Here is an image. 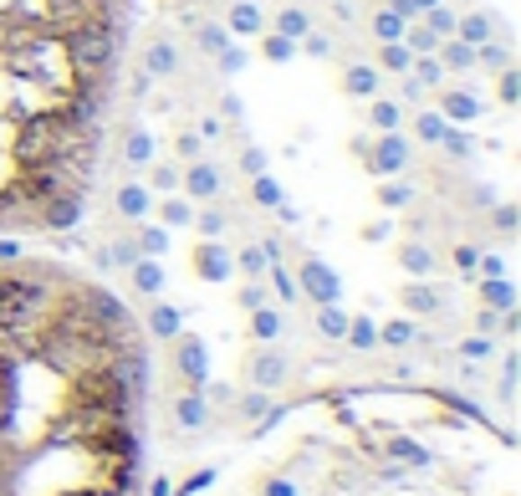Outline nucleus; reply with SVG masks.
Returning a JSON list of instances; mask_svg holds the SVG:
<instances>
[{
  "label": "nucleus",
  "mask_w": 521,
  "mask_h": 496,
  "mask_svg": "<svg viewBox=\"0 0 521 496\" xmlns=\"http://www.w3.org/2000/svg\"><path fill=\"white\" fill-rule=\"evenodd\" d=\"M347 93H353V97H373V93H379V72H373V67H368V62H358V67H347Z\"/></svg>",
  "instance_id": "nucleus-31"
},
{
  "label": "nucleus",
  "mask_w": 521,
  "mask_h": 496,
  "mask_svg": "<svg viewBox=\"0 0 521 496\" xmlns=\"http://www.w3.org/2000/svg\"><path fill=\"white\" fill-rule=\"evenodd\" d=\"M286 384V353H276V348H261V353H251V389H282Z\"/></svg>",
  "instance_id": "nucleus-9"
},
{
  "label": "nucleus",
  "mask_w": 521,
  "mask_h": 496,
  "mask_svg": "<svg viewBox=\"0 0 521 496\" xmlns=\"http://www.w3.org/2000/svg\"><path fill=\"white\" fill-rule=\"evenodd\" d=\"M112 210L123 215V221H143L148 210H154V194H148V185L133 175H123L118 185H112Z\"/></svg>",
  "instance_id": "nucleus-7"
},
{
  "label": "nucleus",
  "mask_w": 521,
  "mask_h": 496,
  "mask_svg": "<svg viewBox=\"0 0 521 496\" xmlns=\"http://www.w3.org/2000/svg\"><path fill=\"white\" fill-rule=\"evenodd\" d=\"M266 496H297V486H292V481H271V486H266Z\"/></svg>",
  "instance_id": "nucleus-58"
},
{
  "label": "nucleus",
  "mask_w": 521,
  "mask_h": 496,
  "mask_svg": "<svg viewBox=\"0 0 521 496\" xmlns=\"http://www.w3.org/2000/svg\"><path fill=\"white\" fill-rule=\"evenodd\" d=\"M404 26H409V21L399 16L394 5H379V11H373V21H368V32L379 36V41H399V36H404Z\"/></svg>",
  "instance_id": "nucleus-25"
},
{
  "label": "nucleus",
  "mask_w": 521,
  "mask_h": 496,
  "mask_svg": "<svg viewBox=\"0 0 521 496\" xmlns=\"http://www.w3.org/2000/svg\"><path fill=\"white\" fill-rule=\"evenodd\" d=\"M225 32H230V36H261V32H266L261 5H251V0H236V5L225 11Z\"/></svg>",
  "instance_id": "nucleus-11"
},
{
  "label": "nucleus",
  "mask_w": 521,
  "mask_h": 496,
  "mask_svg": "<svg viewBox=\"0 0 521 496\" xmlns=\"http://www.w3.org/2000/svg\"><path fill=\"white\" fill-rule=\"evenodd\" d=\"M409 200H414V190H409V185H399L394 175H389V179H379V205H383V210H404Z\"/></svg>",
  "instance_id": "nucleus-37"
},
{
  "label": "nucleus",
  "mask_w": 521,
  "mask_h": 496,
  "mask_svg": "<svg viewBox=\"0 0 521 496\" xmlns=\"http://www.w3.org/2000/svg\"><path fill=\"white\" fill-rule=\"evenodd\" d=\"M276 32L292 36V41H301V36L312 32V21H307V11H297V5H286L282 16H276Z\"/></svg>",
  "instance_id": "nucleus-39"
},
{
  "label": "nucleus",
  "mask_w": 521,
  "mask_h": 496,
  "mask_svg": "<svg viewBox=\"0 0 521 496\" xmlns=\"http://www.w3.org/2000/svg\"><path fill=\"white\" fill-rule=\"evenodd\" d=\"M282 333H286V318H282V312H276L271 302L251 312V338H256V343H276Z\"/></svg>",
  "instance_id": "nucleus-21"
},
{
  "label": "nucleus",
  "mask_w": 521,
  "mask_h": 496,
  "mask_svg": "<svg viewBox=\"0 0 521 496\" xmlns=\"http://www.w3.org/2000/svg\"><path fill=\"white\" fill-rule=\"evenodd\" d=\"M133 0H0V236L87 210Z\"/></svg>",
  "instance_id": "nucleus-1"
},
{
  "label": "nucleus",
  "mask_w": 521,
  "mask_h": 496,
  "mask_svg": "<svg viewBox=\"0 0 521 496\" xmlns=\"http://www.w3.org/2000/svg\"><path fill=\"white\" fill-rule=\"evenodd\" d=\"M251 200H256V205H266V210H276L286 194H282V185H276L271 175H251Z\"/></svg>",
  "instance_id": "nucleus-36"
},
{
  "label": "nucleus",
  "mask_w": 521,
  "mask_h": 496,
  "mask_svg": "<svg viewBox=\"0 0 521 496\" xmlns=\"http://www.w3.org/2000/svg\"><path fill=\"white\" fill-rule=\"evenodd\" d=\"M190 225L200 230V240H220V236H225V225H230V215L210 205V210H194V221H190Z\"/></svg>",
  "instance_id": "nucleus-29"
},
{
  "label": "nucleus",
  "mask_w": 521,
  "mask_h": 496,
  "mask_svg": "<svg viewBox=\"0 0 521 496\" xmlns=\"http://www.w3.org/2000/svg\"><path fill=\"white\" fill-rule=\"evenodd\" d=\"M143 169H148V194H179V169H184V164H143Z\"/></svg>",
  "instance_id": "nucleus-26"
},
{
  "label": "nucleus",
  "mask_w": 521,
  "mask_h": 496,
  "mask_svg": "<svg viewBox=\"0 0 521 496\" xmlns=\"http://www.w3.org/2000/svg\"><path fill=\"white\" fill-rule=\"evenodd\" d=\"M379 67H383V72H399V77H409L414 51L404 47V41H379Z\"/></svg>",
  "instance_id": "nucleus-27"
},
{
  "label": "nucleus",
  "mask_w": 521,
  "mask_h": 496,
  "mask_svg": "<svg viewBox=\"0 0 521 496\" xmlns=\"http://www.w3.org/2000/svg\"><path fill=\"white\" fill-rule=\"evenodd\" d=\"M261 57H266V62H292V57H297V41L282 32H261Z\"/></svg>",
  "instance_id": "nucleus-32"
},
{
  "label": "nucleus",
  "mask_w": 521,
  "mask_h": 496,
  "mask_svg": "<svg viewBox=\"0 0 521 496\" xmlns=\"http://www.w3.org/2000/svg\"><path fill=\"white\" fill-rule=\"evenodd\" d=\"M240 272H246V276H251V282H256V276H266V266H271V261H266V251H261V246H246V251H240Z\"/></svg>",
  "instance_id": "nucleus-43"
},
{
  "label": "nucleus",
  "mask_w": 521,
  "mask_h": 496,
  "mask_svg": "<svg viewBox=\"0 0 521 496\" xmlns=\"http://www.w3.org/2000/svg\"><path fill=\"white\" fill-rule=\"evenodd\" d=\"M236 302L246 307V312H256V307H266V282H246V287L236 292Z\"/></svg>",
  "instance_id": "nucleus-45"
},
{
  "label": "nucleus",
  "mask_w": 521,
  "mask_h": 496,
  "mask_svg": "<svg viewBox=\"0 0 521 496\" xmlns=\"http://www.w3.org/2000/svg\"><path fill=\"white\" fill-rule=\"evenodd\" d=\"M455 266L460 272H475V246H455Z\"/></svg>",
  "instance_id": "nucleus-54"
},
{
  "label": "nucleus",
  "mask_w": 521,
  "mask_h": 496,
  "mask_svg": "<svg viewBox=\"0 0 521 496\" xmlns=\"http://www.w3.org/2000/svg\"><path fill=\"white\" fill-rule=\"evenodd\" d=\"M364 236H368V240H383V236H389V221H373V225L364 230Z\"/></svg>",
  "instance_id": "nucleus-59"
},
{
  "label": "nucleus",
  "mask_w": 521,
  "mask_h": 496,
  "mask_svg": "<svg viewBox=\"0 0 521 496\" xmlns=\"http://www.w3.org/2000/svg\"><path fill=\"white\" fill-rule=\"evenodd\" d=\"M236 169L240 175H266V154H261L256 144H246L240 149V159H236Z\"/></svg>",
  "instance_id": "nucleus-44"
},
{
  "label": "nucleus",
  "mask_w": 521,
  "mask_h": 496,
  "mask_svg": "<svg viewBox=\"0 0 521 496\" xmlns=\"http://www.w3.org/2000/svg\"><path fill=\"white\" fill-rule=\"evenodd\" d=\"M148 496H174V481L169 476H154V481H148Z\"/></svg>",
  "instance_id": "nucleus-57"
},
{
  "label": "nucleus",
  "mask_w": 521,
  "mask_h": 496,
  "mask_svg": "<svg viewBox=\"0 0 521 496\" xmlns=\"http://www.w3.org/2000/svg\"><path fill=\"white\" fill-rule=\"evenodd\" d=\"M445 129H450V123H445L440 113H419V118H414V133H419L425 144H440V139H445Z\"/></svg>",
  "instance_id": "nucleus-42"
},
{
  "label": "nucleus",
  "mask_w": 521,
  "mask_h": 496,
  "mask_svg": "<svg viewBox=\"0 0 521 496\" xmlns=\"http://www.w3.org/2000/svg\"><path fill=\"white\" fill-rule=\"evenodd\" d=\"M481 307H490V312H511V307H517V287H511L506 276H486V282H481Z\"/></svg>",
  "instance_id": "nucleus-20"
},
{
  "label": "nucleus",
  "mask_w": 521,
  "mask_h": 496,
  "mask_svg": "<svg viewBox=\"0 0 521 496\" xmlns=\"http://www.w3.org/2000/svg\"><path fill=\"white\" fill-rule=\"evenodd\" d=\"M460 353H465V358H490V338L481 333V338H465V343H460Z\"/></svg>",
  "instance_id": "nucleus-49"
},
{
  "label": "nucleus",
  "mask_w": 521,
  "mask_h": 496,
  "mask_svg": "<svg viewBox=\"0 0 521 496\" xmlns=\"http://www.w3.org/2000/svg\"><path fill=\"white\" fill-rule=\"evenodd\" d=\"M445 149H450V154H455V159H465V154H471V139H465V133L455 129V123H450V129H445V139H440Z\"/></svg>",
  "instance_id": "nucleus-47"
},
{
  "label": "nucleus",
  "mask_w": 521,
  "mask_h": 496,
  "mask_svg": "<svg viewBox=\"0 0 521 496\" xmlns=\"http://www.w3.org/2000/svg\"><path fill=\"white\" fill-rule=\"evenodd\" d=\"M317 333H322V338H343L347 333V312L337 302H322V307H317Z\"/></svg>",
  "instance_id": "nucleus-33"
},
{
  "label": "nucleus",
  "mask_w": 521,
  "mask_h": 496,
  "mask_svg": "<svg viewBox=\"0 0 521 496\" xmlns=\"http://www.w3.org/2000/svg\"><path fill=\"white\" fill-rule=\"evenodd\" d=\"M440 118L455 123V129H465V123L481 118V97L465 93V87H440Z\"/></svg>",
  "instance_id": "nucleus-8"
},
{
  "label": "nucleus",
  "mask_w": 521,
  "mask_h": 496,
  "mask_svg": "<svg viewBox=\"0 0 521 496\" xmlns=\"http://www.w3.org/2000/svg\"><path fill=\"white\" fill-rule=\"evenodd\" d=\"M143 333L158 338V343H174V338L184 333V318H179V307H169L164 297H154V307H148V318H143Z\"/></svg>",
  "instance_id": "nucleus-10"
},
{
  "label": "nucleus",
  "mask_w": 521,
  "mask_h": 496,
  "mask_svg": "<svg viewBox=\"0 0 521 496\" xmlns=\"http://www.w3.org/2000/svg\"><path fill=\"white\" fill-rule=\"evenodd\" d=\"M353 154L368 164V175H379V179H389V175H399V169H409V139L404 133H379L373 144H353Z\"/></svg>",
  "instance_id": "nucleus-2"
},
{
  "label": "nucleus",
  "mask_w": 521,
  "mask_h": 496,
  "mask_svg": "<svg viewBox=\"0 0 521 496\" xmlns=\"http://www.w3.org/2000/svg\"><path fill=\"white\" fill-rule=\"evenodd\" d=\"M347 343H353V348L358 353H368V348H379V322L368 318V312H358V318H347Z\"/></svg>",
  "instance_id": "nucleus-24"
},
{
  "label": "nucleus",
  "mask_w": 521,
  "mask_h": 496,
  "mask_svg": "<svg viewBox=\"0 0 521 496\" xmlns=\"http://www.w3.org/2000/svg\"><path fill=\"white\" fill-rule=\"evenodd\" d=\"M174 419H179L184 430H205V425H210V400L200 394V389H184L179 404H174Z\"/></svg>",
  "instance_id": "nucleus-15"
},
{
  "label": "nucleus",
  "mask_w": 521,
  "mask_h": 496,
  "mask_svg": "<svg viewBox=\"0 0 521 496\" xmlns=\"http://www.w3.org/2000/svg\"><path fill=\"white\" fill-rule=\"evenodd\" d=\"M409 77L419 82V87H445V67H440V57L435 51H425V57H414V67H409Z\"/></svg>",
  "instance_id": "nucleus-28"
},
{
  "label": "nucleus",
  "mask_w": 521,
  "mask_h": 496,
  "mask_svg": "<svg viewBox=\"0 0 521 496\" xmlns=\"http://www.w3.org/2000/svg\"><path fill=\"white\" fill-rule=\"evenodd\" d=\"M394 257H399V266H404V272H409L414 282H419V276H429L435 266H440V257H435L429 246H419V240H409V246H399Z\"/></svg>",
  "instance_id": "nucleus-18"
},
{
  "label": "nucleus",
  "mask_w": 521,
  "mask_h": 496,
  "mask_svg": "<svg viewBox=\"0 0 521 496\" xmlns=\"http://www.w3.org/2000/svg\"><path fill=\"white\" fill-rule=\"evenodd\" d=\"M414 338H419V328H414L409 318H394V322H379V343H389V348H409Z\"/></svg>",
  "instance_id": "nucleus-30"
},
{
  "label": "nucleus",
  "mask_w": 521,
  "mask_h": 496,
  "mask_svg": "<svg viewBox=\"0 0 521 496\" xmlns=\"http://www.w3.org/2000/svg\"><path fill=\"white\" fill-rule=\"evenodd\" d=\"M190 26H194V41H200V51H210V57H215V51L225 47V36H230L225 26H215V21H190Z\"/></svg>",
  "instance_id": "nucleus-40"
},
{
  "label": "nucleus",
  "mask_w": 521,
  "mask_h": 496,
  "mask_svg": "<svg viewBox=\"0 0 521 496\" xmlns=\"http://www.w3.org/2000/svg\"><path fill=\"white\" fill-rule=\"evenodd\" d=\"M128 282H133V292H143V297L154 302L158 292H164V266H158V257H139L128 266Z\"/></svg>",
  "instance_id": "nucleus-14"
},
{
  "label": "nucleus",
  "mask_w": 521,
  "mask_h": 496,
  "mask_svg": "<svg viewBox=\"0 0 521 496\" xmlns=\"http://www.w3.org/2000/svg\"><path fill=\"white\" fill-rule=\"evenodd\" d=\"M425 32H435V41H450V36H455V11H445V0L425 11Z\"/></svg>",
  "instance_id": "nucleus-34"
},
{
  "label": "nucleus",
  "mask_w": 521,
  "mask_h": 496,
  "mask_svg": "<svg viewBox=\"0 0 521 496\" xmlns=\"http://www.w3.org/2000/svg\"><path fill=\"white\" fill-rule=\"evenodd\" d=\"M190 266H194V276L200 282H230V272H236V257L225 251L220 240H194V251H190Z\"/></svg>",
  "instance_id": "nucleus-5"
},
{
  "label": "nucleus",
  "mask_w": 521,
  "mask_h": 496,
  "mask_svg": "<svg viewBox=\"0 0 521 496\" xmlns=\"http://www.w3.org/2000/svg\"><path fill=\"white\" fill-rule=\"evenodd\" d=\"M118 159H123L128 169H143V164H154V133H148V129H128L123 144H118Z\"/></svg>",
  "instance_id": "nucleus-13"
},
{
  "label": "nucleus",
  "mask_w": 521,
  "mask_h": 496,
  "mask_svg": "<svg viewBox=\"0 0 521 496\" xmlns=\"http://www.w3.org/2000/svg\"><path fill=\"white\" fill-rule=\"evenodd\" d=\"M475 266H481L486 276H501V272H506V266H501V257H475Z\"/></svg>",
  "instance_id": "nucleus-56"
},
{
  "label": "nucleus",
  "mask_w": 521,
  "mask_h": 496,
  "mask_svg": "<svg viewBox=\"0 0 521 496\" xmlns=\"http://www.w3.org/2000/svg\"><path fill=\"white\" fill-rule=\"evenodd\" d=\"M133 246H139V257H164V251H169V230H164V225H143Z\"/></svg>",
  "instance_id": "nucleus-35"
},
{
  "label": "nucleus",
  "mask_w": 521,
  "mask_h": 496,
  "mask_svg": "<svg viewBox=\"0 0 521 496\" xmlns=\"http://www.w3.org/2000/svg\"><path fill=\"white\" fill-rule=\"evenodd\" d=\"M174 368H179V379L190 389H205L210 384V348L194 333H179L174 338Z\"/></svg>",
  "instance_id": "nucleus-3"
},
{
  "label": "nucleus",
  "mask_w": 521,
  "mask_h": 496,
  "mask_svg": "<svg viewBox=\"0 0 521 496\" xmlns=\"http://www.w3.org/2000/svg\"><path fill=\"white\" fill-rule=\"evenodd\" d=\"M383 5H394V0H383Z\"/></svg>",
  "instance_id": "nucleus-61"
},
{
  "label": "nucleus",
  "mask_w": 521,
  "mask_h": 496,
  "mask_svg": "<svg viewBox=\"0 0 521 496\" xmlns=\"http://www.w3.org/2000/svg\"><path fill=\"white\" fill-rule=\"evenodd\" d=\"M297 292L322 307V302H337V297H343V282H337V272H332L328 261L307 257L301 261V272H297Z\"/></svg>",
  "instance_id": "nucleus-4"
},
{
  "label": "nucleus",
  "mask_w": 521,
  "mask_h": 496,
  "mask_svg": "<svg viewBox=\"0 0 521 496\" xmlns=\"http://www.w3.org/2000/svg\"><path fill=\"white\" fill-rule=\"evenodd\" d=\"M236 410H240V419H266L271 394H266V389H251V394H240V400H236Z\"/></svg>",
  "instance_id": "nucleus-41"
},
{
  "label": "nucleus",
  "mask_w": 521,
  "mask_h": 496,
  "mask_svg": "<svg viewBox=\"0 0 521 496\" xmlns=\"http://www.w3.org/2000/svg\"><path fill=\"white\" fill-rule=\"evenodd\" d=\"M490 328H501V312L481 307V312H475V333H490Z\"/></svg>",
  "instance_id": "nucleus-53"
},
{
  "label": "nucleus",
  "mask_w": 521,
  "mask_h": 496,
  "mask_svg": "<svg viewBox=\"0 0 521 496\" xmlns=\"http://www.w3.org/2000/svg\"><path fill=\"white\" fill-rule=\"evenodd\" d=\"M164 5H205V0H164Z\"/></svg>",
  "instance_id": "nucleus-60"
},
{
  "label": "nucleus",
  "mask_w": 521,
  "mask_h": 496,
  "mask_svg": "<svg viewBox=\"0 0 521 496\" xmlns=\"http://www.w3.org/2000/svg\"><path fill=\"white\" fill-rule=\"evenodd\" d=\"M435 57H440V67H445V72H471V67H475V47H465L460 36L440 41V47H435Z\"/></svg>",
  "instance_id": "nucleus-22"
},
{
  "label": "nucleus",
  "mask_w": 521,
  "mask_h": 496,
  "mask_svg": "<svg viewBox=\"0 0 521 496\" xmlns=\"http://www.w3.org/2000/svg\"><path fill=\"white\" fill-rule=\"evenodd\" d=\"M399 307L414 312V318H429V312H440V292L419 276V282H409V287H399Z\"/></svg>",
  "instance_id": "nucleus-12"
},
{
  "label": "nucleus",
  "mask_w": 521,
  "mask_h": 496,
  "mask_svg": "<svg viewBox=\"0 0 521 496\" xmlns=\"http://www.w3.org/2000/svg\"><path fill=\"white\" fill-rule=\"evenodd\" d=\"M517 72H511V67H501V82H496V87H501V103H517Z\"/></svg>",
  "instance_id": "nucleus-50"
},
{
  "label": "nucleus",
  "mask_w": 521,
  "mask_h": 496,
  "mask_svg": "<svg viewBox=\"0 0 521 496\" xmlns=\"http://www.w3.org/2000/svg\"><path fill=\"white\" fill-rule=\"evenodd\" d=\"M266 272H271V287H266V292H276V297H282V302H297V297H301V292H297V276L286 272L282 261H271Z\"/></svg>",
  "instance_id": "nucleus-38"
},
{
  "label": "nucleus",
  "mask_w": 521,
  "mask_h": 496,
  "mask_svg": "<svg viewBox=\"0 0 521 496\" xmlns=\"http://www.w3.org/2000/svg\"><path fill=\"white\" fill-rule=\"evenodd\" d=\"M108 261H112V266H123V272H128V266L139 261V246H133V240H118V246H112V251H108Z\"/></svg>",
  "instance_id": "nucleus-46"
},
{
  "label": "nucleus",
  "mask_w": 521,
  "mask_h": 496,
  "mask_svg": "<svg viewBox=\"0 0 521 496\" xmlns=\"http://www.w3.org/2000/svg\"><path fill=\"white\" fill-rule=\"evenodd\" d=\"M210 481H215V471H200V476H190L184 486H179V496H194V491H205Z\"/></svg>",
  "instance_id": "nucleus-52"
},
{
  "label": "nucleus",
  "mask_w": 521,
  "mask_h": 496,
  "mask_svg": "<svg viewBox=\"0 0 521 496\" xmlns=\"http://www.w3.org/2000/svg\"><path fill=\"white\" fill-rule=\"evenodd\" d=\"M179 159H200V133H179Z\"/></svg>",
  "instance_id": "nucleus-51"
},
{
  "label": "nucleus",
  "mask_w": 521,
  "mask_h": 496,
  "mask_svg": "<svg viewBox=\"0 0 521 496\" xmlns=\"http://www.w3.org/2000/svg\"><path fill=\"white\" fill-rule=\"evenodd\" d=\"M143 72H148V77H174V72H179L174 41H148V47H143Z\"/></svg>",
  "instance_id": "nucleus-17"
},
{
  "label": "nucleus",
  "mask_w": 521,
  "mask_h": 496,
  "mask_svg": "<svg viewBox=\"0 0 521 496\" xmlns=\"http://www.w3.org/2000/svg\"><path fill=\"white\" fill-rule=\"evenodd\" d=\"M215 57H220V67H225V72H240V67H246V51H240V47H230V41H225V47L215 51Z\"/></svg>",
  "instance_id": "nucleus-48"
},
{
  "label": "nucleus",
  "mask_w": 521,
  "mask_h": 496,
  "mask_svg": "<svg viewBox=\"0 0 521 496\" xmlns=\"http://www.w3.org/2000/svg\"><path fill=\"white\" fill-rule=\"evenodd\" d=\"M154 210H158V225H164V230H184V225L194 221V205L184 194H158Z\"/></svg>",
  "instance_id": "nucleus-16"
},
{
  "label": "nucleus",
  "mask_w": 521,
  "mask_h": 496,
  "mask_svg": "<svg viewBox=\"0 0 521 496\" xmlns=\"http://www.w3.org/2000/svg\"><path fill=\"white\" fill-rule=\"evenodd\" d=\"M179 194H184L190 205H210V200L220 194V169L205 164V159L184 164V169H179Z\"/></svg>",
  "instance_id": "nucleus-6"
},
{
  "label": "nucleus",
  "mask_w": 521,
  "mask_h": 496,
  "mask_svg": "<svg viewBox=\"0 0 521 496\" xmlns=\"http://www.w3.org/2000/svg\"><path fill=\"white\" fill-rule=\"evenodd\" d=\"M496 225H501V230H517V210H511V205H496Z\"/></svg>",
  "instance_id": "nucleus-55"
},
{
  "label": "nucleus",
  "mask_w": 521,
  "mask_h": 496,
  "mask_svg": "<svg viewBox=\"0 0 521 496\" xmlns=\"http://www.w3.org/2000/svg\"><path fill=\"white\" fill-rule=\"evenodd\" d=\"M368 123L379 133H394V129H404V108H399L394 97H373V108H368Z\"/></svg>",
  "instance_id": "nucleus-23"
},
{
  "label": "nucleus",
  "mask_w": 521,
  "mask_h": 496,
  "mask_svg": "<svg viewBox=\"0 0 521 496\" xmlns=\"http://www.w3.org/2000/svg\"><path fill=\"white\" fill-rule=\"evenodd\" d=\"M455 36L465 41V47H486L490 36H496V21L481 16V11H471V16H455Z\"/></svg>",
  "instance_id": "nucleus-19"
}]
</instances>
